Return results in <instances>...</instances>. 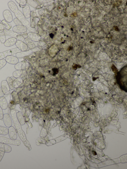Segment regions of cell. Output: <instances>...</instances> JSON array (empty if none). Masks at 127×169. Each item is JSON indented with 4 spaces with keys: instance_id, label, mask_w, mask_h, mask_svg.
<instances>
[{
    "instance_id": "obj_14",
    "label": "cell",
    "mask_w": 127,
    "mask_h": 169,
    "mask_svg": "<svg viewBox=\"0 0 127 169\" xmlns=\"http://www.w3.org/2000/svg\"><path fill=\"white\" fill-rule=\"evenodd\" d=\"M8 5L10 10L13 13H15L18 10L16 4L12 1H10L8 2Z\"/></svg>"
},
{
    "instance_id": "obj_33",
    "label": "cell",
    "mask_w": 127,
    "mask_h": 169,
    "mask_svg": "<svg viewBox=\"0 0 127 169\" xmlns=\"http://www.w3.org/2000/svg\"><path fill=\"white\" fill-rule=\"evenodd\" d=\"M4 95V94L3 92L1 87L0 88V97L3 96Z\"/></svg>"
},
{
    "instance_id": "obj_6",
    "label": "cell",
    "mask_w": 127,
    "mask_h": 169,
    "mask_svg": "<svg viewBox=\"0 0 127 169\" xmlns=\"http://www.w3.org/2000/svg\"><path fill=\"white\" fill-rule=\"evenodd\" d=\"M3 15L5 20L7 22L10 23L13 20V17L10 11L8 10H4L3 12Z\"/></svg>"
},
{
    "instance_id": "obj_22",
    "label": "cell",
    "mask_w": 127,
    "mask_h": 169,
    "mask_svg": "<svg viewBox=\"0 0 127 169\" xmlns=\"http://www.w3.org/2000/svg\"><path fill=\"white\" fill-rule=\"evenodd\" d=\"M23 142L24 144L27 147L29 150L31 149V147L30 143L27 139L25 141Z\"/></svg>"
},
{
    "instance_id": "obj_2",
    "label": "cell",
    "mask_w": 127,
    "mask_h": 169,
    "mask_svg": "<svg viewBox=\"0 0 127 169\" xmlns=\"http://www.w3.org/2000/svg\"><path fill=\"white\" fill-rule=\"evenodd\" d=\"M21 80L20 78H16L13 76L8 77L6 79L11 89L18 87L21 84Z\"/></svg>"
},
{
    "instance_id": "obj_16",
    "label": "cell",
    "mask_w": 127,
    "mask_h": 169,
    "mask_svg": "<svg viewBox=\"0 0 127 169\" xmlns=\"http://www.w3.org/2000/svg\"><path fill=\"white\" fill-rule=\"evenodd\" d=\"M3 31L5 35L10 36L15 38L16 36L19 34L14 32L13 31L10 30H8L5 28H4Z\"/></svg>"
},
{
    "instance_id": "obj_24",
    "label": "cell",
    "mask_w": 127,
    "mask_h": 169,
    "mask_svg": "<svg viewBox=\"0 0 127 169\" xmlns=\"http://www.w3.org/2000/svg\"><path fill=\"white\" fill-rule=\"evenodd\" d=\"M72 67L74 69L76 70L78 68H81V66L79 65L74 64L72 65Z\"/></svg>"
},
{
    "instance_id": "obj_35",
    "label": "cell",
    "mask_w": 127,
    "mask_h": 169,
    "mask_svg": "<svg viewBox=\"0 0 127 169\" xmlns=\"http://www.w3.org/2000/svg\"><path fill=\"white\" fill-rule=\"evenodd\" d=\"M50 37L52 38L54 36V35L53 33H51L50 34Z\"/></svg>"
},
{
    "instance_id": "obj_9",
    "label": "cell",
    "mask_w": 127,
    "mask_h": 169,
    "mask_svg": "<svg viewBox=\"0 0 127 169\" xmlns=\"http://www.w3.org/2000/svg\"><path fill=\"white\" fill-rule=\"evenodd\" d=\"M26 28L22 25H16L12 28L13 31L19 34L24 33L26 31Z\"/></svg>"
},
{
    "instance_id": "obj_17",
    "label": "cell",
    "mask_w": 127,
    "mask_h": 169,
    "mask_svg": "<svg viewBox=\"0 0 127 169\" xmlns=\"http://www.w3.org/2000/svg\"><path fill=\"white\" fill-rule=\"evenodd\" d=\"M8 129L6 127L0 126V135H6L8 134Z\"/></svg>"
},
{
    "instance_id": "obj_18",
    "label": "cell",
    "mask_w": 127,
    "mask_h": 169,
    "mask_svg": "<svg viewBox=\"0 0 127 169\" xmlns=\"http://www.w3.org/2000/svg\"><path fill=\"white\" fill-rule=\"evenodd\" d=\"M15 44L17 47L20 48L21 50H24L25 49V45L22 41L18 40Z\"/></svg>"
},
{
    "instance_id": "obj_1",
    "label": "cell",
    "mask_w": 127,
    "mask_h": 169,
    "mask_svg": "<svg viewBox=\"0 0 127 169\" xmlns=\"http://www.w3.org/2000/svg\"><path fill=\"white\" fill-rule=\"evenodd\" d=\"M11 111L12 118L18 135L23 142L27 140L26 135L22 130L21 125L17 118L16 111L13 109L11 110Z\"/></svg>"
},
{
    "instance_id": "obj_28",
    "label": "cell",
    "mask_w": 127,
    "mask_h": 169,
    "mask_svg": "<svg viewBox=\"0 0 127 169\" xmlns=\"http://www.w3.org/2000/svg\"><path fill=\"white\" fill-rule=\"evenodd\" d=\"M52 70L53 72V75L54 76L56 74H57L59 73V70L56 68H54L52 69Z\"/></svg>"
},
{
    "instance_id": "obj_19",
    "label": "cell",
    "mask_w": 127,
    "mask_h": 169,
    "mask_svg": "<svg viewBox=\"0 0 127 169\" xmlns=\"http://www.w3.org/2000/svg\"><path fill=\"white\" fill-rule=\"evenodd\" d=\"M6 40L5 35L4 32L0 33V41L1 43H4Z\"/></svg>"
},
{
    "instance_id": "obj_10",
    "label": "cell",
    "mask_w": 127,
    "mask_h": 169,
    "mask_svg": "<svg viewBox=\"0 0 127 169\" xmlns=\"http://www.w3.org/2000/svg\"><path fill=\"white\" fill-rule=\"evenodd\" d=\"M6 62L8 63L12 64H16L18 62L19 59L15 56H10L5 57V59Z\"/></svg>"
},
{
    "instance_id": "obj_31",
    "label": "cell",
    "mask_w": 127,
    "mask_h": 169,
    "mask_svg": "<svg viewBox=\"0 0 127 169\" xmlns=\"http://www.w3.org/2000/svg\"><path fill=\"white\" fill-rule=\"evenodd\" d=\"M5 152L0 150V162L4 155Z\"/></svg>"
},
{
    "instance_id": "obj_7",
    "label": "cell",
    "mask_w": 127,
    "mask_h": 169,
    "mask_svg": "<svg viewBox=\"0 0 127 169\" xmlns=\"http://www.w3.org/2000/svg\"><path fill=\"white\" fill-rule=\"evenodd\" d=\"M3 119L4 123L6 127L9 128L12 125V119L8 113L4 114Z\"/></svg>"
},
{
    "instance_id": "obj_38",
    "label": "cell",
    "mask_w": 127,
    "mask_h": 169,
    "mask_svg": "<svg viewBox=\"0 0 127 169\" xmlns=\"http://www.w3.org/2000/svg\"><path fill=\"white\" fill-rule=\"evenodd\" d=\"M97 78H93V80H95Z\"/></svg>"
},
{
    "instance_id": "obj_21",
    "label": "cell",
    "mask_w": 127,
    "mask_h": 169,
    "mask_svg": "<svg viewBox=\"0 0 127 169\" xmlns=\"http://www.w3.org/2000/svg\"><path fill=\"white\" fill-rule=\"evenodd\" d=\"M6 63L5 60L4 59L0 60V69L5 66Z\"/></svg>"
},
{
    "instance_id": "obj_13",
    "label": "cell",
    "mask_w": 127,
    "mask_h": 169,
    "mask_svg": "<svg viewBox=\"0 0 127 169\" xmlns=\"http://www.w3.org/2000/svg\"><path fill=\"white\" fill-rule=\"evenodd\" d=\"M0 107L3 110L7 109L8 104L5 98L3 96L0 97Z\"/></svg>"
},
{
    "instance_id": "obj_34",
    "label": "cell",
    "mask_w": 127,
    "mask_h": 169,
    "mask_svg": "<svg viewBox=\"0 0 127 169\" xmlns=\"http://www.w3.org/2000/svg\"><path fill=\"white\" fill-rule=\"evenodd\" d=\"M73 49V47H69L68 48V51H70L72 50Z\"/></svg>"
},
{
    "instance_id": "obj_29",
    "label": "cell",
    "mask_w": 127,
    "mask_h": 169,
    "mask_svg": "<svg viewBox=\"0 0 127 169\" xmlns=\"http://www.w3.org/2000/svg\"><path fill=\"white\" fill-rule=\"evenodd\" d=\"M3 115L2 109L0 107V120L3 119Z\"/></svg>"
},
{
    "instance_id": "obj_39",
    "label": "cell",
    "mask_w": 127,
    "mask_h": 169,
    "mask_svg": "<svg viewBox=\"0 0 127 169\" xmlns=\"http://www.w3.org/2000/svg\"><path fill=\"white\" fill-rule=\"evenodd\" d=\"M90 42L91 43H93V42L92 41H90Z\"/></svg>"
},
{
    "instance_id": "obj_26",
    "label": "cell",
    "mask_w": 127,
    "mask_h": 169,
    "mask_svg": "<svg viewBox=\"0 0 127 169\" xmlns=\"http://www.w3.org/2000/svg\"><path fill=\"white\" fill-rule=\"evenodd\" d=\"M15 1L21 5H24L26 3L25 0H16Z\"/></svg>"
},
{
    "instance_id": "obj_12",
    "label": "cell",
    "mask_w": 127,
    "mask_h": 169,
    "mask_svg": "<svg viewBox=\"0 0 127 169\" xmlns=\"http://www.w3.org/2000/svg\"><path fill=\"white\" fill-rule=\"evenodd\" d=\"M17 41L16 38L11 37L6 40L4 43V45L6 47H11L15 44Z\"/></svg>"
},
{
    "instance_id": "obj_11",
    "label": "cell",
    "mask_w": 127,
    "mask_h": 169,
    "mask_svg": "<svg viewBox=\"0 0 127 169\" xmlns=\"http://www.w3.org/2000/svg\"><path fill=\"white\" fill-rule=\"evenodd\" d=\"M11 147L7 144L0 142V150L6 153H9L12 150Z\"/></svg>"
},
{
    "instance_id": "obj_4",
    "label": "cell",
    "mask_w": 127,
    "mask_h": 169,
    "mask_svg": "<svg viewBox=\"0 0 127 169\" xmlns=\"http://www.w3.org/2000/svg\"><path fill=\"white\" fill-rule=\"evenodd\" d=\"M1 87L4 95H7L9 94L10 88L6 80H3L1 82Z\"/></svg>"
},
{
    "instance_id": "obj_25",
    "label": "cell",
    "mask_w": 127,
    "mask_h": 169,
    "mask_svg": "<svg viewBox=\"0 0 127 169\" xmlns=\"http://www.w3.org/2000/svg\"><path fill=\"white\" fill-rule=\"evenodd\" d=\"M4 28L2 23L0 20V33L4 31Z\"/></svg>"
},
{
    "instance_id": "obj_20",
    "label": "cell",
    "mask_w": 127,
    "mask_h": 169,
    "mask_svg": "<svg viewBox=\"0 0 127 169\" xmlns=\"http://www.w3.org/2000/svg\"><path fill=\"white\" fill-rule=\"evenodd\" d=\"M2 22L5 28L8 30H9L11 28V26L4 19L2 20Z\"/></svg>"
},
{
    "instance_id": "obj_32",
    "label": "cell",
    "mask_w": 127,
    "mask_h": 169,
    "mask_svg": "<svg viewBox=\"0 0 127 169\" xmlns=\"http://www.w3.org/2000/svg\"><path fill=\"white\" fill-rule=\"evenodd\" d=\"M5 56L3 52H0V60L3 59Z\"/></svg>"
},
{
    "instance_id": "obj_36",
    "label": "cell",
    "mask_w": 127,
    "mask_h": 169,
    "mask_svg": "<svg viewBox=\"0 0 127 169\" xmlns=\"http://www.w3.org/2000/svg\"><path fill=\"white\" fill-rule=\"evenodd\" d=\"M115 29V30L116 31H118L119 30V29L117 27V26H115V27H114Z\"/></svg>"
},
{
    "instance_id": "obj_23",
    "label": "cell",
    "mask_w": 127,
    "mask_h": 169,
    "mask_svg": "<svg viewBox=\"0 0 127 169\" xmlns=\"http://www.w3.org/2000/svg\"><path fill=\"white\" fill-rule=\"evenodd\" d=\"M13 22L16 25H22V23L20 20L16 17L13 20Z\"/></svg>"
},
{
    "instance_id": "obj_15",
    "label": "cell",
    "mask_w": 127,
    "mask_h": 169,
    "mask_svg": "<svg viewBox=\"0 0 127 169\" xmlns=\"http://www.w3.org/2000/svg\"><path fill=\"white\" fill-rule=\"evenodd\" d=\"M16 116L17 118L21 125H24L25 123V122L23 116L20 112H18L16 113Z\"/></svg>"
},
{
    "instance_id": "obj_30",
    "label": "cell",
    "mask_w": 127,
    "mask_h": 169,
    "mask_svg": "<svg viewBox=\"0 0 127 169\" xmlns=\"http://www.w3.org/2000/svg\"><path fill=\"white\" fill-rule=\"evenodd\" d=\"M31 26L32 27H34L35 25L34 21L33 18L31 17Z\"/></svg>"
},
{
    "instance_id": "obj_37",
    "label": "cell",
    "mask_w": 127,
    "mask_h": 169,
    "mask_svg": "<svg viewBox=\"0 0 127 169\" xmlns=\"http://www.w3.org/2000/svg\"><path fill=\"white\" fill-rule=\"evenodd\" d=\"M93 154L94 155H97V153L95 151H93Z\"/></svg>"
},
{
    "instance_id": "obj_8",
    "label": "cell",
    "mask_w": 127,
    "mask_h": 169,
    "mask_svg": "<svg viewBox=\"0 0 127 169\" xmlns=\"http://www.w3.org/2000/svg\"><path fill=\"white\" fill-rule=\"evenodd\" d=\"M8 134L10 139L13 140H16L17 133L15 129L13 127L11 126L9 127Z\"/></svg>"
},
{
    "instance_id": "obj_5",
    "label": "cell",
    "mask_w": 127,
    "mask_h": 169,
    "mask_svg": "<svg viewBox=\"0 0 127 169\" xmlns=\"http://www.w3.org/2000/svg\"><path fill=\"white\" fill-rule=\"evenodd\" d=\"M21 50L19 47H16L9 50L5 51L3 53L5 57L9 56H12L14 54H16L17 53L20 52Z\"/></svg>"
},
{
    "instance_id": "obj_3",
    "label": "cell",
    "mask_w": 127,
    "mask_h": 169,
    "mask_svg": "<svg viewBox=\"0 0 127 169\" xmlns=\"http://www.w3.org/2000/svg\"><path fill=\"white\" fill-rule=\"evenodd\" d=\"M0 142L18 146L21 143L19 140H12L3 137H0Z\"/></svg>"
},
{
    "instance_id": "obj_27",
    "label": "cell",
    "mask_w": 127,
    "mask_h": 169,
    "mask_svg": "<svg viewBox=\"0 0 127 169\" xmlns=\"http://www.w3.org/2000/svg\"><path fill=\"white\" fill-rule=\"evenodd\" d=\"M111 69L112 71L115 74H117L118 72V70L114 65H113L111 67Z\"/></svg>"
}]
</instances>
